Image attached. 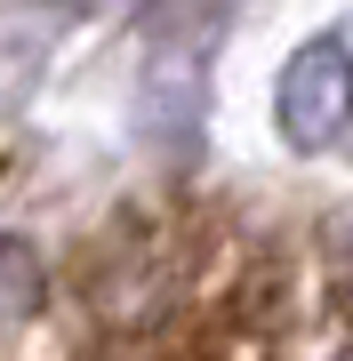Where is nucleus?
<instances>
[{
	"label": "nucleus",
	"instance_id": "nucleus-1",
	"mask_svg": "<svg viewBox=\"0 0 353 361\" xmlns=\"http://www.w3.org/2000/svg\"><path fill=\"white\" fill-rule=\"evenodd\" d=\"M305 257L233 201L129 209L73 257L65 361H305Z\"/></svg>",
	"mask_w": 353,
	"mask_h": 361
},
{
	"label": "nucleus",
	"instance_id": "nucleus-2",
	"mask_svg": "<svg viewBox=\"0 0 353 361\" xmlns=\"http://www.w3.org/2000/svg\"><path fill=\"white\" fill-rule=\"evenodd\" d=\"M281 129L297 145H345L353 137V56L337 40H314V49L289 56V73H281Z\"/></svg>",
	"mask_w": 353,
	"mask_h": 361
},
{
	"label": "nucleus",
	"instance_id": "nucleus-3",
	"mask_svg": "<svg viewBox=\"0 0 353 361\" xmlns=\"http://www.w3.org/2000/svg\"><path fill=\"white\" fill-rule=\"evenodd\" d=\"M40 305H49V265H40V249L16 241V233H0V329L32 322Z\"/></svg>",
	"mask_w": 353,
	"mask_h": 361
},
{
	"label": "nucleus",
	"instance_id": "nucleus-4",
	"mask_svg": "<svg viewBox=\"0 0 353 361\" xmlns=\"http://www.w3.org/2000/svg\"><path fill=\"white\" fill-rule=\"evenodd\" d=\"M329 361H353V353H329Z\"/></svg>",
	"mask_w": 353,
	"mask_h": 361
}]
</instances>
